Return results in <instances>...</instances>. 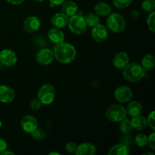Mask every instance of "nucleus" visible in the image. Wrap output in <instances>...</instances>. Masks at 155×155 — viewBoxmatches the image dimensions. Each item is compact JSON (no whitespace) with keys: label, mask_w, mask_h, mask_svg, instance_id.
I'll return each instance as SVG.
<instances>
[{"label":"nucleus","mask_w":155,"mask_h":155,"mask_svg":"<svg viewBox=\"0 0 155 155\" xmlns=\"http://www.w3.org/2000/svg\"><path fill=\"white\" fill-rule=\"evenodd\" d=\"M52 51L56 61L64 64L71 63L77 57V50L75 47L64 41L55 44Z\"/></svg>","instance_id":"obj_1"},{"label":"nucleus","mask_w":155,"mask_h":155,"mask_svg":"<svg viewBox=\"0 0 155 155\" xmlns=\"http://www.w3.org/2000/svg\"><path fill=\"white\" fill-rule=\"evenodd\" d=\"M145 71L142 65L138 63H129L123 69L124 77L128 81L132 83H136L144 77Z\"/></svg>","instance_id":"obj_2"},{"label":"nucleus","mask_w":155,"mask_h":155,"mask_svg":"<svg viewBox=\"0 0 155 155\" xmlns=\"http://www.w3.org/2000/svg\"><path fill=\"white\" fill-rule=\"evenodd\" d=\"M106 23L107 28L115 33H121L126 28V20L120 14L110 13Z\"/></svg>","instance_id":"obj_3"},{"label":"nucleus","mask_w":155,"mask_h":155,"mask_svg":"<svg viewBox=\"0 0 155 155\" xmlns=\"http://www.w3.org/2000/svg\"><path fill=\"white\" fill-rule=\"evenodd\" d=\"M68 26L70 30L76 35H82L86 33L88 27L84 17L77 14L70 17Z\"/></svg>","instance_id":"obj_4"},{"label":"nucleus","mask_w":155,"mask_h":155,"mask_svg":"<svg viewBox=\"0 0 155 155\" xmlns=\"http://www.w3.org/2000/svg\"><path fill=\"white\" fill-rule=\"evenodd\" d=\"M55 89L52 85L45 84L39 88L37 93V98L42 104L48 105L54 101L55 98Z\"/></svg>","instance_id":"obj_5"},{"label":"nucleus","mask_w":155,"mask_h":155,"mask_svg":"<svg viewBox=\"0 0 155 155\" xmlns=\"http://www.w3.org/2000/svg\"><path fill=\"white\" fill-rule=\"evenodd\" d=\"M106 117L114 123H119L127 117L126 108L120 104H114L108 107L106 110Z\"/></svg>","instance_id":"obj_6"},{"label":"nucleus","mask_w":155,"mask_h":155,"mask_svg":"<svg viewBox=\"0 0 155 155\" xmlns=\"http://www.w3.org/2000/svg\"><path fill=\"white\" fill-rule=\"evenodd\" d=\"M133 96V92L129 86H120L115 89L114 98L118 102L126 103L130 101Z\"/></svg>","instance_id":"obj_7"},{"label":"nucleus","mask_w":155,"mask_h":155,"mask_svg":"<svg viewBox=\"0 0 155 155\" xmlns=\"http://www.w3.org/2000/svg\"><path fill=\"white\" fill-rule=\"evenodd\" d=\"M54 53L50 48H44L38 51L36 55V60L39 64L47 66L54 60Z\"/></svg>","instance_id":"obj_8"},{"label":"nucleus","mask_w":155,"mask_h":155,"mask_svg":"<svg viewBox=\"0 0 155 155\" xmlns=\"http://www.w3.org/2000/svg\"><path fill=\"white\" fill-rule=\"evenodd\" d=\"M18 57L17 54L12 49H3L0 51V62L4 66L13 67L16 64Z\"/></svg>","instance_id":"obj_9"},{"label":"nucleus","mask_w":155,"mask_h":155,"mask_svg":"<svg viewBox=\"0 0 155 155\" xmlns=\"http://www.w3.org/2000/svg\"><path fill=\"white\" fill-rule=\"evenodd\" d=\"M21 127L26 133L31 134L38 129V121L32 115H26L21 119Z\"/></svg>","instance_id":"obj_10"},{"label":"nucleus","mask_w":155,"mask_h":155,"mask_svg":"<svg viewBox=\"0 0 155 155\" xmlns=\"http://www.w3.org/2000/svg\"><path fill=\"white\" fill-rule=\"evenodd\" d=\"M91 35H92V39L95 42H102L107 40V38H108V31H107V29L105 26L98 24L92 27Z\"/></svg>","instance_id":"obj_11"},{"label":"nucleus","mask_w":155,"mask_h":155,"mask_svg":"<svg viewBox=\"0 0 155 155\" xmlns=\"http://www.w3.org/2000/svg\"><path fill=\"white\" fill-rule=\"evenodd\" d=\"M41 27V21L37 17L30 16L23 22V28L27 33H33L38 31Z\"/></svg>","instance_id":"obj_12"},{"label":"nucleus","mask_w":155,"mask_h":155,"mask_svg":"<svg viewBox=\"0 0 155 155\" xmlns=\"http://www.w3.org/2000/svg\"><path fill=\"white\" fill-rule=\"evenodd\" d=\"M15 98V92L12 87L5 85L0 86V102L10 103Z\"/></svg>","instance_id":"obj_13"},{"label":"nucleus","mask_w":155,"mask_h":155,"mask_svg":"<svg viewBox=\"0 0 155 155\" xmlns=\"http://www.w3.org/2000/svg\"><path fill=\"white\" fill-rule=\"evenodd\" d=\"M130 63V58L125 51H120L117 53L113 58V64L117 69L123 70Z\"/></svg>","instance_id":"obj_14"},{"label":"nucleus","mask_w":155,"mask_h":155,"mask_svg":"<svg viewBox=\"0 0 155 155\" xmlns=\"http://www.w3.org/2000/svg\"><path fill=\"white\" fill-rule=\"evenodd\" d=\"M68 21H69V17H68L62 12H60V13L55 14L52 17L51 20V23L54 26V27L62 29L68 26Z\"/></svg>","instance_id":"obj_15"},{"label":"nucleus","mask_w":155,"mask_h":155,"mask_svg":"<svg viewBox=\"0 0 155 155\" xmlns=\"http://www.w3.org/2000/svg\"><path fill=\"white\" fill-rule=\"evenodd\" d=\"M96 153V148L91 143H82L77 145L75 151L76 155H93Z\"/></svg>","instance_id":"obj_16"},{"label":"nucleus","mask_w":155,"mask_h":155,"mask_svg":"<svg viewBox=\"0 0 155 155\" xmlns=\"http://www.w3.org/2000/svg\"><path fill=\"white\" fill-rule=\"evenodd\" d=\"M77 11V5L72 0H66L61 4V12L69 18L76 15Z\"/></svg>","instance_id":"obj_17"},{"label":"nucleus","mask_w":155,"mask_h":155,"mask_svg":"<svg viewBox=\"0 0 155 155\" xmlns=\"http://www.w3.org/2000/svg\"><path fill=\"white\" fill-rule=\"evenodd\" d=\"M48 38L51 42L58 44L64 42L65 36L63 32L61 30V29L54 27V28H51L48 30Z\"/></svg>","instance_id":"obj_18"},{"label":"nucleus","mask_w":155,"mask_h":155,"mask_svg":"<svg viewBox=\"0 0 155 155\" xmlns=\"http://www.w3.org/2000/svg\"><path fill=\"white\" fill-rule=\"evenodd\" d=\"M142 109H143V106L139 101H131L126 107V112H127V114L133 117L140 115L142 112Z\"/></svg>","instance_id":"obj_19"},{"label":"nucleus","mask_w":155,"mask_h":155,"mask_svg":"<svg viewBox=\"0 0 155 155\" xmlns=\"http://www.w3.org/2000/svg\"><path fill=\"white\" fill-rule=\"evenodd\" d=\"M95 14L98 16L106 17L108 16L111 13V8L107 3L104 2H98L94 7Z\"/></svg>","instance_id":"obj_20"},{"label":"nucleus","mask_w":155,"mask_h":155,"mask_svg":"<svg viewBox=\"0 0 155 155\" xmlns=\"http://www.w3.org/2000/svg\"><path fill=\"white\" fill-rule=\"evenodd\" d=\"M130 153L129 146L124 144H117L109 149V155H128Z\"/></svg>","instance_id":"obj_21"},{"label":"nucleus","mask_w":155,"mask_h":155,"mask_svg":"<svg viewBox=\"0 0 155 155\" xmlns=\"http://www.w3.org/2000/svg\"><path fill=\"white\" fill-rule=\"evenodd\" d=\"M131 124L133 129L138 130V131L144 130L148 126L146 118L143 116H141V114L133 117V119L131 120Z\"/></svg>","instance_id":"obj_22"},{"label":"nucleus","mask_w":155,"mask_h":155,"mask_svg":"<svg viewBox=\"0 0 155 155\" xmlns=\"http://www.w3.org/2000/svg\"><path fill=\"white\" fill-rule=\"evenodd\" d=\"M140 64L142 65V67L145 71H149L152 70L155 65V58L154 55L151 54L145 55L142 58Z\"/></svg>","instance_id":"obj_23"},{"label":"nucleus","mask_w":155,"mask_h":155,"mask_svg":"<svg viewBox=\"0 0 155 155\" xmlns=\"http://www.w3.org/2000/svg\"><path fill=\"white\" fill-rule=\"evenodd\" d=\"M84 19L86 23V25L89 26V27H95V26H96L97 24H100L99 17H98L96 14H88V15H86V16L84 17Z\"/></svg>","instance_id":"obj_24"},{"label":"nucleus","mask_w":155,"mask_h":155,"mask_svg":"<svg viewBox=\"0 0 155 155\" xmlns=\"http://www.w3.org/2000/svg\"><path fill=\"white\" fill-rule=\"evenodd\" d=\"M119 129L123 134H129L131 133L132 130H133V127H132L131 120H130L127 118H124L121 121H120Z\"/></svg>","instance_id":"obj_25"},{"label":"nucleus","mask_w":155,"mask_h":155,"mask_svg":"<svg viewBox=\"0 0 155 155\" xmlns=\"http://www.w3.org/2000/svg\"><path fill=\"white\" fill-rule=\"evenodd\" d=\"M142 8L146 13L154 12L155 0H143L142 2Z\"/></svg>","instance_id":"obj_26"},{"label":"nucleus","mask_w":155,"mask_h":155,"mask_svg":"<svg viewBox=\"0 0 155 155\" xmlns=\"http://www.w3.org/2000/svg\"><path fill=\"white\" fill-rule=\"evenodd\" d=\"M147 142H148V136L143 133L138 134L135 137V143L139 147L145 146V145H147Z\"/></svg>","instance_id":"obj_27"},{"label":"nucleus","mask_w":155,"mask_h":155,"mask_svg":"<svg viewBox=\"0 0 155 155\" xmlns=\"http://www.w3.org/2000/svg\"><path fill=\"white\" fill-rule=\"evenodd\" d=\"M155 12H152L149 13V15L147 18V26L148 29L151 32L154 33L155 32Z\"/></svg>","instance_id":"obj_28"},{"label":"nucleus","mask_w":155,"mask_h":155,"mask_svg":"<svg viewBox=\"0 0 155 155\" xmlns=\"http://www.w3.org/2000/svg\"><path fill=\"white\" fill-rule=\"evenodd\" d=\"M133 0H113V4L117 8H125L132 3Z\"/></svg>","instance_id":"obj_29"},{"label":"nucleus","mask_w":155,"mask_h":155,"mask_svg":"<svg viewBox=\"0 0 155 155\" xmlns=\"http://www.w3.org/2000/svg\"><path fill=\"white\" fill-rule=\"evenodd\" d=\"M154 110L151 111L149 114V115L148 116V118H146L147 120V124L150 127V128L152 130H155V118H154Z\"/></svg>","instance_id":"obj_30"},{"label":"nucleus","mask_w":155,"mask_h":155,"mask_svg":"<svg viewBox=\"0 0 155 155\" xmlns=\"http://www.w3.org/2000/svg\"><path fill=\"white\" fill-rule=\"evenodd\" d=\"M42 107V103L38 98H33L30 103V108L32 110H38Z\"/></svg>","instance_id":"obj_31"},{"label":"nucleus","mask_w":155,"mask_h":155,"mask_svg":"<svg viewBox=\"0 0 155 155\" xmlns=\"http://www.w3.org/2000/svg\"><path fill=\"white\" fill-rule=\"evenodd\" d=\"M33 137V139H36V140H39V139H42L45 138V133L42 132V130L37 129V130H35L33 133L30 134Z\"/></svg>","instance_id":"obj_32"},{"label":"nucleus","mask_w":155,"mask_h":155,"mask_svg":"<svg viewBox=\"0 0 155 155\" xmlns=\"http://www.w3.org/2000/svg\"><path fill=\"white\" fill-rule=\"evenodd\" d=\"M77 145L74 142H70L65 146V149L68 151V153H71V154H74L77 150Z\"/></svg>","instance_id":"obj_33"},{"label":"nucleus","mask_w":155,"mask_h":155,"mask_svg":"<svg viewBox=\"0 0 155 155\" xmlns=\"http://www.w3.org/2000/svg\"><path fill=\"white\" fill-rule=\"evenodd\" d=\"M147 145L152 150H155V133H152L148 137V142Z\"/></svg>","instance_id":"obj_34"},{"label":"nucleus","mask_w":155,"mask_h":155,"mask_svg":"<svg viewBox=\"0 0 155 155\" xmlns=\"http://www.w3.org/2000/svg\"><path fill=\"white\" fill-rule=\"evenodd\" d=\"M8 148L7 142L4 140L3 139L0 138V154L3 152L4 151H5Z\"/></svg>","instance_id":"obj_35"},{"label":"nucleus","mask_w":155,"mask_h":155,"mask_svg":"<svg viewBox=\"0 0 155 155\" xmlns=\"http://www.w3.org/2000/svg\"><path fill=\"white\" fill-rule=\"evenodd\" d=\"M64 1H66V0H49L50 3H51L52 5H61Z\"/></svg>","instance_id":"obj_36"},{"label":"nucleus","mask_w":155,"mask_h":155,"mask_svg":"<svg viewBox=\"0 0 155 155\" xmlns=\"http://www.w3.org/2000/svg\"><path fill=\"white\" fill-rule=\"evenodd\" d=\"M6 1L12 5H21L22 4L25 0H6Z\"/></svg>","instance_id":"obj_37"},{"label":"nucleus","mask_w":155,"mask_h":155,"mask_svg":"<svg viewBox=\"0 0 155 155\" xmlns=\"http://www.w3.org/2000/svg\"><path fill=\"white\" fill-rule=\"evenodd\" d=\"M7 154L14 155V154H15V153L12 152V151H7V149H6L5 151H4L2 153V155H7Z\"/></svg>","instance_id":"obj_38"},{"label":"nucleus","mask_w":155,"mask_h":155,"mask_svg":"<svg viewBox=\"0 0 155 155\" xmlns=\"http://www.w3.org/2000/svg\"><path fill=\"white\" fill-rule=\"evenodd\" d=\"M52 154L60 155V153H58V152H51V153H49V155H52Z\"/></svg>","instance_id":"obj_39"},{"label":"nucleus","mask_w":155,"mask_h":155,"mask_svg":"<svg viewBox=\"0 0 155 155\" xmlns=\"http://www.w3.org/2000/svg\"><path fill=\"white\" fill-rule=\"evenodd\" d=\"M144 155L145 154H151V155H154V153H151V152H147V153H145V154H143Z\"/></svg>","instance_id":"obj_40"},{"label":"nucleus","mask_w":155,"mask_h":155,"mask_svg":"<svg viewBox=\"0 0 155 155\" xmlns=\"http://www.w3.org/2000/svg\"><path fill=\"white\" fill-rule=\"evenodd\" d=\"M35 2H43L44 0H34Z\"/></svg>","instance_id":"obj_41"},{"label":"nucleus","mask_w":155,"mask_h":155,"mask_svg":"<svg viewBox=\"0 0 155 155\" xmlns=\"http://www.w3.org/2000/svg\"><path fill=\"white\" fill-rule=\"evenodd\" d=\"M2 127V123L0 122V127Z\"/></svg>","instance_id":"obj_42"}]
</instances>
